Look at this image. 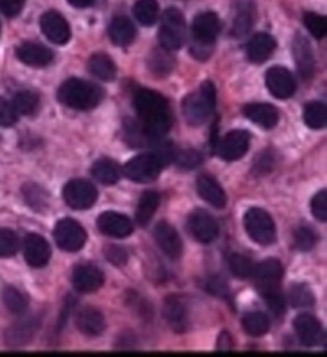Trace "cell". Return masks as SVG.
Instances as JSON below:
<instances>
[{"label":"cell","instance_id":"obj_44","mask_svg":"<svg viewBox=\"0 0 327 357\" xmlns=\"http://www.w3.org/2000/svg\"><path fill=\"white\" fill-rule=\"evenodd\" d=\"M174 160L182 169H195L198 165H201V153L197 150H185V152L176 155Z\"/></svg>","mask_w":327,"mask_h":357},{"label":"cell","instance_id":"obj_43","mask_svg":"<svg viewBox=\"0 0 327 357\" xmlns=\"http://www.w3.org/2000/svg\"><path fill=\"white\" fill-rule=\"evenodd\" d=\"M303 22L307 26V29L310 31L313 37L316 38H324L327 33V21L324 16H321L318 13H305L303 16Z\"/></svg>","mask_w":327,"mask_h":357},{"label":"cell","instance_id":"obj_30","mask_svg":"<svg viewBox=\"0 0 327 357\" xmlns=\"http://www.w3.org/2000/svg\"><path fill=\"white\" fill-rule=\"evenodd\" d=\"M88 69H90L93 77L104 82H112L115 80V75H117L115 63L104 53H94L90 61H88Z\"/></svg>","mask_w":327,"mask_h":357},{"label":"cell","instance_id":"obj_50","mask_svg":"<svg viewBox=\"0 0 327 357\" xmlns=\"http://www.w3.org/2000/svg\"><path fill=\"white\" fill-rule=\"evenodd\" d=\"M209 290L211 292H214L215 295H219V297H224L227 287H225L224 281H220L219 278H213L209 281Z\"/></svg>","mask_w":327,"mask_h":357},{"label":"cell","instance_id":"obj_16","mask_svg":"<svg viewBox=\"0 0 327 357\" xmlns=\"http://www.w3.org/2000/svg\"><path fill=\"white\" fill-rule=\"evenodd\" d=\"M155 243L158 248L169 257V259H179L182 255V239L174 227H171L168 222L157 223L153 230Z\"/></svg>","mask_w":327,"mask_h":357},{"label":"cell","instance_id":"obj_33","mask_svg":"<svg viewBox=\"0 0 327 357\" xmlns=\"http://www.w3.org/2000/svg\"><path fill=\"white\" fill-rule=\"evenodd\" d=\"M37 319L34 317H29V319H24L23 322L15 324V326L7 332V343L10 346H23L36 335V326Z\"/></svg>","mask_w":327,"mask_h":357},{"label":"cell","instance_id":"obj_11","mask_svg":"<svg viewBox=\"0 0 327 357\" xmlns=\"http://www.w3.org/2000/svg\"><path fill=\"white\" fill-rule=\"evenodd\" d=\"M251 136L245 130H235L220 139L218 145V155L225 161H235L248 153Z\"/></svg>","mask_w":327,"mask_h":357},{"label":"cell","instance_id":"obj_4","mask_svg":"<svg viewBox=\"0 0 327 357\" xmlns=\"http://www.w3.org/2000/svg\"><path fill=\"white\" fill-rule=\"evenodd\" d=\"M215 88L211 82H204L198 91L188 94L182 102L185 120L193 126L203 125L214 110Z\"/></svg>","mask_w":327,"mask_h":357},{"label":"cell","instance_id":"obj_27","mask_svg":"<svg viewBox=\"0 0 327 357\" xmlns=\"http://www.w3.org/2000/svg\"><path fill=\"white\" fill-rule=\"evenodd\" d=\"M75 324L82 333L88 337H99L105 328L102 312L96 308H83L75 317Z\"/></svg>","mask_w":327,"mask_h":357},{"label":"cell","instance_id":"obj_47","mask_svg":"<svg viewBox=\"0 0 327 357\" xmlns=\"http://www.w3.org/2000/svg\"><path fill=\"white\" fill-rule=\"evenodd\" d=\"M26 0H0V11L7 16V18H15L24 8Z\"/></svg>","mask_w":327,"mask_h":357},{"label":"cell","instance_id":"obj_20","mask_svg":"<svg viewBox=\"0 0 327 357\" xmlns=\"http://www.w3.org/2000/svg\"><path fill=\"white\" fill-rule=\"evenodd\" d=\"M16 58L31 67H45L53 61V52L36 42H24L16 48Z\"/></svg>","mask_w":327,"mask_h":357},{"label":"cell","instance_id":"obj_26","mask_svg":"<svg viewBox=\"0 0 327 357\" xmlns=\"http://www.w3.org/2000/svg\"><path fill=\"white\" fill-rule=\"evenodd\" d=\"M254 3L252 0H236L234 24H231V33L235 37H245L252 29L254 24Z\"/></svg>","mask_w":327,"mask_h":357},{"label":"cell","instance_id":"obj_18","mask_svg":"<svg viewBox=\"0 0 327 357\" xmlns=\"http://www.w3.org/2000/svg\"><path fill=\"white\" fill-rule=\"evenodd\" d=\"M72 284H74L75 290H79L82 294L96 292L98 289L102 287L104 275L98 266L80 265L74 270V275H72Z\"/></svg>","mask_w":327,"mask_h":357},{"label":"cell","instance_id":"obj_38","mask_svg":"<svg viewBox=\"0 0 327 357\" xmlns=\"http://www.w3.org/2000/svg\"><path fill=\"white\" fill-rule=\"evenodd\" d=\"M287 300L292 308H312L314 305V295L307 284H294L287 294Z\"/></svg>","mask_w":327,"mask_h":357},{"label":"cell","instance_id":"obj_45","mask_svg":"<svg viewBox=\"0 0 327 357\" xmlns=\"http://www.w3.org/2000/svg\"><path fill=\"white\" fill-rule=\"evenodd\" d=\"M312 214L319 222L327 220V192L326 190H321V192L314 195V198L312 199Z\"/></svg>","mask_w":327,"mask_h":357},{"label":"cell","instance_id":"obj_14","mask_svg":"<svg viewBox=\"0 0 327 357\" xmlns=\"http://www.w3.org/2000/svg\"><path fill=\"white\" fill-rule=\"evenodd\" d=\"M99 231L110 238H128L132 233V222L128 217L119 212H104L98 219Z\"/></svg>","mask_w":327,"mask_h":357},{"label":"cell","instance_id":"obj_41","mask_svg":"<svg viewBox=\"0 0 327 357\" xmlns=\"http://www.w3.org/2000/svg\"><path fill=\"white\" fill-rule=\"evenodd\" d=\"M316 243H318V236H316V233L307 225L298 227L296 233H294V244H296V248L298 250H302V252L312 250Z\"/></svg>","mask_w":327,"mask_h":357},{"label":"cell","instance_id":"obj_40","mask_svg":"<svg viewBox=\"0 0 327 357\" xmlns=\"http://www.w3.org/2000/svg\"><path fill=\"white\" fill-rule=\"evenodd\" d=\"M229 265H230L231 273H234V275L236 278H240V279L252 278L254 270H256V265H254V261L249 259V257L243 255V254L231 255L230 260H229Z\"/></svg>","mask_w":327,"mask_h":357},{"label":"cell","instance_id":"obj_39","mask_svg":"<svg viewBox=\"0 0 327 357\" xmlns=\"http://www.w3.org/2000/svg\"><path fill=\"white\" fill-rule=\"evenodd\" d=\"M2 298L5 306L13 314H23L27 310V306H29V300H27L26 295L15 287H5Z\"/></svg>","mask_w":327,"mask_h":357},{"label":"cell","instance_id":"obj_31","mask_svg":"<svg viewBox=\"0 0 327 357\" xmlns=\"http://www.w3.org/2000/svg\"><path fill=\"white\" fill-rule=\"evenodd\" d=\"M176 67V58L171 54L169 50L163 47L155 48L149 58V69L157 77H165L171 74Z\"/></svg>","mask_w":327,"mask_h":357},{"label":"cell","instance_id":"obj_46","mask_svg":"<svg viewBox=\"0 0 327 357\" xmlns=\"http://www.w3.org/2000/svg\"><path fill=\"white\" fill-rule=\"evenodd\" d=\"M16 120H18V114H16L13 104L0 98V126H12Z\"/></svg>","mask_w":327,"mask_h":357},{"label":"cell","instance_id":"obj_22","mask_svg":"<svg viewBox=\"0 0 327 357\" xmlns=\"http://www.w3.org/2000/svg\"><path fill=\"white\" fill-rule=\"evenodd\" d=\"M165 319L169 324V327L173 328L176 333H184L188 327V312L184 300L179 297H171L166 298L165 301Z\"/></svg>","mask_w":327,"mask_h":357},{"label":"cell","instance_id":"obj_5","mask_svg":"<svg viewBox=\"0 0 327 357\" xmlns=\"http://www.w3.org/2000/svg\"><path fill=\"white\" fill-rule=\"evenodd\" d=\"M158 40L160 47L169 50V52H176L184 47L187 40V24L184 15L177 8L165 10L162 22H160Z\"/></svg>","mask_w":327,"mask_h":357},{"label":"cell","instance_id":"obj_24","mask_svg":"<svg viewBox=\"0 0 327 357\" xmlns=\"http://www.w3.org/2000/svg\"><path fill=\"white\" fill-rule=\"evenodd\" d=\"M197 192L206 203L214 208L222 209L227 206V195L220 183L213 176L201 174L197 181Z\"/></svg>","mask_w":327,"mask_h":357},{"label":"cell","instance_id":"obj_21","mask_svg":"<svg viewBox=\"0 0 327 357\" xmlns=\"http://www.w3.org/2000/svg\"><path fill=\"white\" fill-rule=\"evenodd\" d=\"M276 50V40L270 33H256L246 45V58L254 64L265 63Z\"/></svg>","mask_w":327,"mask_h":357},{"label":"cell","instance_id":"obj_29","mask_svg":"<svg viewBox=\"0 0 327 357\" xmlns=\"http://www.w3.org/2000/svg\"><path fill=\"white\" fill-rule=\"evenodd\" d=\"M91 174L98 182L104 183V185H114L117 183L121 177V167L114 160L101 158L91 167Z\"/></svg>","mask_w":327,"mask_h":357},{"label":"cell","instance_id":"obj_19","mask_svg":"<svg viewBox=\"0 0 327 357\" xmlns=\"http://www.w3.org/2000/svg\"><path fill=\"white\" fill-rule=\"evenodd\" d=\"M294 328L301 343L305 346H314L323 338V326L313 314L302 312L294 321Z\"/></svg>","mask_w":327,"mask_h":357},{"label":"cell","instance_id":"obj_51","mask_svg":"<svg viewBox=\"0 0 327 357\" xmlns=\"http://www.w3.org/2000/svg\"><path fill=\"white\" fill-rule=\"evenodd\" d=\"M68 2L72 5V7L85 8V7H90V5H93L94 0H68Z\"/></svg>","mask_w":327,"mask_h":357},{"label":"cell","instance_id":"obj_1","mask_svg":"<svg viewBox=\"0 0 327 357\" xmlns=\"http://www.w3.org/2000/svg\"><path fill=\"white\" fill-rule=\"evenodd\" d=\"M132 104L139 116L144 136L152 141H160L168 134L173 125V115L168 100L162 94L152 89H139L132 98Z\"/></svg>","mask_w":327,"mask_h":357},{"label":"cell","instance_id":"obj_2","mask_svg":"<svg viewBox=\"0 0 327 357\" xmlns=\"http://www.w3.org/2000/svg\"><path fill=\"white\" fill-rule=\"evenodd\" d=\"M254 279L256 286L262 297L267 300L268 308L276 316H281L286 308L284 295L281 294V279H282V266L278 260L268 259L259 264L254 270Z\"/></svg>","mask_w":327,"mask_h":357},{"label":"cell","instance_id":"obj_23","mask_svg":"<svg viewBox=\"0 0 327 357\" xmlns=\"http://www.w3.org/2000/svg\"><path fill=\"white\" fill-rule=\"evenodd\" d=\"M294 50V59H296L298 74H301L305 80H310L314 75V56L312 45L302 36H296V40L292 43Z\"/></svg>","mask_w":327,"mask_h":357},{"label":"cell","instance_id":"obj_37","mask_svg":"<svg viewBox=\"0 0 327 357\" xmlns=\"http://www.w3.org/2000/svg\"><path fill=\"white\" fill-rule=\"evenodd\" d=\"M12 104L18 115H32L36 114L38 105H40V98H38L36 91L24 89V91H20L16 94Z\"/></svg>","mask_w":327,"mask_h":357},{"label":"cell","instance_id":"obj_48","mask_svg":"<svg viewBox=\"0 0 327 357\" xmlns=\"http://www.w3.org/2000/svg\"><path fill=\"white\" fill-rule=\"evenodd\" d=\"M190 52H192L193 58H197L199 61H204V59L209 58L211 53H213V45L193 40L192 47H190Z\"/></svg>","mask_w":327,"mask_h":357},{"label":"cell","instance_id":"obj_13","mask_svg":"<svg viewBox=\"0 0 327 357\" xmlns=\"http://www.w3.org/2000/svg\"><path fill=\"white\" fill-rule=\"evenodd\" d=\"M40 27L43 36H45L50 42L56 45H66L70 40V27L69 22L58 11L50 10L43 13L40 18Z\"/></svg>","mask_w":327,"mask_h":357},{"label":"cell","instance_id":"obj_42","mask_svg":"<svg viewBox=\"0 0 327 357\" xmlns=\"http://www.w3.org/2000/svg\"><path fill=\"white\" fill-rule=\"evenodd\" d=\"M20 249V239L10 228H0V257H12Z\"/></svg>","mask_w":327,"mask_h":357},{"label":"cell","instance_id":"obj_12","mask_svg":"<svg viewBox=\"0 0 327 357\" xmlns=\"http://www.w3.org/2000/svg\"><path fill=\"white\" fill-rule=\"evenodd\" d=\"M265 83H267L268 91L278 99L291 98L297 89L296 78L286 67H270L265 74Z\"/></svg>","mask_w":327,"mask_h":357},{"label":"cell","instance_id":"obj_9","mask_svg":"<svg viewBox=\"0 0 327 357\" xmlns=\"http://www.w3.org/2000/svg\"><path fill=\"white\" fill-rule=\"evenodd\" d=\"M54 239L61 249L66 252H77L80 250L86 243V231L79 222L74 219L59 220L54 227Z\"/></svg>","mask_w":327,"mask_h":357},{"label":"cell","instance_id":"obj_6","mask_svg":"<svg viewBox=\"0 0 327 357\" xmlns=\"http://www.w3.org/2000/svg\"><path fill=\"white\" fill-rule=\"evenodd\" d=\"M163 167V161L158 158L157 153H142L131 158L128 163L121 167V174L132 182L147 183L155 181Z\"/></svg>","mask_w":327,"mask_h":357},{"label":"cell","instance_id":"obj_49","mask_svg":"<svg viewBox=\"0 0 327 357\" xmlns=\"http://www.w3.org/2000/svg\"><path fill=\"white\" fill-rule=\"evenodd\" d=\"M105 257L115 265H123L126 261V250L119 248V245H109V248H105Z\"/></svg>","mask_w":327,"mask_h":357},{"label":"cell","instance_id":"obj_15","mask_svg":"<svg viewBox=\"0 0 327 357\" xmlns=\"http://www.w3.org/2000/svg\"><path fill=\"white\" fill-rule=\"evenodd\" d=\"M193 40L214 45L220 32V20L214 11H204L199 13L192 24Z\"/></svg>","mask_w":327,"mask_h":357},{"label":"cell","instance_id":"obj_10","mask_svg":"<svg viewBox=\"0 0 327 357\" xmlns=\"http://www.w3.org/2000/svg\"><path fill=\"white\" fill-rule=\"evenodd\" d=\"M188 230L193 234L197 241L203 244H209L218 239L219 236V225L218 222L209 212L203 209L193 211L188 215Z\"/></svg>","mask_w":327,"mask_h":357},{"label":"cell","instance_id":"obj_25","mask_svg":"<svg viewBox=\"0 0 327 357\" xmlns=\"http://www.w3.org/2000/svg\"><path fill=\"white\" fill-rule=\"evenodd\" d=\"M243 114H245L248 120L254 121L256 125L265 128V130H271V128H275L280 121V112L271 104L265 102L248 104L246 107L243 109Z\"/></svg>","mask_w":327,"mask_h":357},{"label":"cell","instance_id":"obj_7","mask_svg":"<svg viewBox=\"0 0 327 357\" xmlns=\"http://www.w3.org/2000/svg\"><path fill=\"white\" fill-rule=\"evenodd\" d=\"M245 228L252 241L270 245L276 241V227L271 215L260 208L249 209L245 214Z\"/></svg>","mask_w":327,"mask_h":357},{"label":"cell","instance_id":"obj_35","mask_svg":"<svg viewBox=\"0 0 327 357\" xmlns=\"http://www.w3.org/2000/svg\"><path fill=\"white\" fill-rule=\"evenodd\" d=\"M132 15L144 26H152L158 20L160 8L157 0H137L132 7Z\"/></svg>","mask_w":327,"mask_h":357},{"label":"cell","instance_id":"obj_36","mask_svg":"<svg viewBox=\"0 0 327 357\" xmlns=\"http://www.w3.org/2000/svg\"><path fill=\"white\" fill-rule=\"evenodd\" d=\"M303 120L307 123V126L312 128V130H323V128L327 125L326 104L319 102V100L310 102L307 107H305Z\"/></svg>","mask_w":327,"mask_h":357},{"label":"cell","instance_id":"obj_3","mask_svg":"<svg viewBox=\"0 0 327 357\" xmlns=\"http://www.w3.org/2000/svg\"><path fill=\"white\" fill-rule=\"evenodd\" d=\"M58 100L66 107L75 110H91L101 104L104 91L91 82L69 78L58 88Z\"/></svg>","mask_w":327,"mask_h":357},{"label":"cell","instance_id":"obj_28","mask_svg":"<svg viewBox=\"0 0 327 357\" xmlns=\"http://www.w3.org/2000/svg\"><path fill=\"white\" fill-rule=\"evenodd\" d=\"M109 37L117 47H128L136 38V27L125 16H117L109 24Z\"/></svg>","mask_w":327,"mask_h":357},{"label":"cell","instance_id":"obj_8","mask_svg":"<svg viewBox=\"0 0 327 357\" xmlns=\"http://www.w3.org/2000/svg\"><path fill=\"white\" fill-rule=\"evenodd\" d=\"M63 197L72 209L85 211L93 208L98 201V190L91 182L83 181V178H74V181L66 183Z\"/></svg>","mask_w":327,"mask_h":357},{"label":"cell","instance_id":"obj_32","mask_svg":"<svg viewBox=\"0 0 327 357\" xmlns=\"http://www.w3.org/2000/svg\"><path fill=\"white\" fill-rule=\"evenodd\" d=\"M158 204H160V195L157 192H153V190H151V192H144L136 209L137 225L146 227L147 223L152 220L155 212H157Z\"/></svg>","mask_w":327,"mask_h":357},{"label":"cell","instance_id":"obj_34","mask_svg":"<svg viewBox=\"0 0 327 357\" xmlns=\"http://www.w3.org/2000/svg\"><path fill=\"white\" fill-rule=\"evenodd\" d=\"M243 328L251 337H264L270 331V319L265 312L252 311L243 317Z\"/></svg>","mask_w":327,"mask_h":357},{"label":"cell","instance_id":"obj_17","mask_svg":"<svg viewBox=\"0 0 327 357\" xmlns=\"http://www.w3.org/2000/svg\"><path fill=\"white\" fill-rule=\"evenodd\" d=\"M52 257V249L40 234H27L24 239V259L32 268H43Z\"/></svg>","mask_w":327,"mask_h":357}]
</instances>
